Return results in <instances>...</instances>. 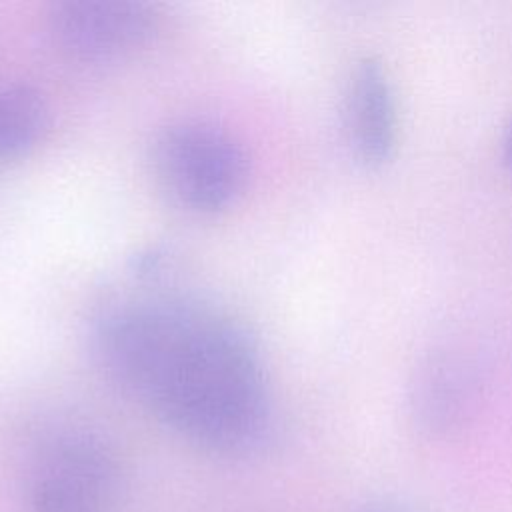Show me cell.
<instances>
[{
    "instance_id": "obj_2",
    "label": "cell",
    "mask_w": 512,
    "mask_h": 512,
    "mask_svg": "<svg viewBox=\"0 0 512 512\" xmlns=\"http://www.w3.org/2000/svg\"><path fill=\"white\" fill-rule=\"evenodd\" d=\"M150 164L160 192L190 216H218L244 194L250 160L242 142L210 120L166 124L152 140Z\"/></svg>"
},
{
    "instance_id": "obj_5",
    "label": "cell",
    "mask_w": 512,
    "mask_h": 512,
    "mask_svg": "<svg viewBox=\"0 0 512 512\" xmlns=\"http://www.w3.org/2000/svg\"><path fill=\"white\" fill-rule=\"evenodd\" d=\"M346 128L360 160L382 164L396 144V106L386 70L374 58L360 60L348 80Z\"/></svg>"
},
{
    "instance_id": "obj_1",
    "label": "cell",
    "mask_w": 512,
    "mask_h": 512,
    "mask_svg": "<svg viewBox=\"0 0 512 512\" xmlns=\"http://www.w3.org/2000/svg\"><path fill=\"white\" fill-rule=\"evenodd\" d=\"M92 340L108 378L188 442L240 454L268 436L260 346L224 310L178 294L130 296L98 316Z\"/></svg>"
},
{
    "instance_id": "obj_8",
    "label": "cell",
    "mask_w": 512,
    "mask_h": 512,
    "mask_svg": "<svg viewBox=\"0 0 512 512\" xmlns=\"http://www.w3.org/2000/svg\"><path fill=\"white\" fill-rule=\"evenodd\" d=\"M504 158H506L508 166L512 168V124H510V130H508L506 142H504Z\"/></svg>"
},
{
    "instance_id": "obj_4",
    "label": "cell",
    "mask_w": 512,
    "mask_h": 512,
    "mask_svg": "<svg viewBox=\"0 0 512 512\" xmlns=\"http://www.w3.org/2000/svg\"><path fill=\"white\" fill-rule=\"evenodd\" d=\"M158 20L156 6L148 2L62 0L48 10V32L68 58L114 62L146 46Z\"/></svg>"
},
{
    "instance_id": "obj_3",
    "label": "cell",
    "mask_w": 512,
    "mask_h": 512,
    "mask_svg": "<svg viewBox=\"0 0 512 512\" xmlns=\"http://www.w3.org/2000/svg\"><path fill=\"white\" fill-rule=\"evenodd\" d=\"M24 486L32 512H118L122 470L114 448L98 432L56 424L32 444Z\"/></svg>"
},
{
    "instance_id": "obj_7",
    "label": "cell",
    "mask_w": 512,
    "mask_h": 512,
    "mask_svg": "<svg viewBox=\"0 0 512 512\" xmlns=\"http://www.w3.org/2000/svg\"><path fill=\"white\" fill-rule=\"evenodd\" d=\"M358 512H412V510L408 506H404L402 502L380 498V500H372V502L364 504Z\"/></svg>"
},
{
    "instance_id": "obj_6",
    "label": "cell",
    "mask_w": 512,
    "mask_h": 512,
    "mask_svg": "<svg viewBox=\"0 0 512 512\" xmlns=\"http://www.w3.org/2000/svg\"><path fill=\"white\" fill-rule=\"evenodd\" d=\"M48 126L50 106L38 88L22 82L0 86V160L36 148Z\"/></svg>"
}]
</instances>
